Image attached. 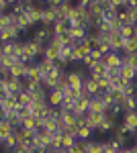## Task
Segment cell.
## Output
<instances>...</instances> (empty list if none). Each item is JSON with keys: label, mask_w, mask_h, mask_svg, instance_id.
<instances>
[{"label": "cell", "mask_w": 137, "mask_h": 153, "mask_svg": "<svg viewBox=\"0 0 137 153\" xmlns=\"http://www.w3.org/2000/svg\"><path fill=\"white\" fill-rule=\"evenodd\" d=\"M31 39H35L41 45H47V43L53 41V31H51V27H37L33 31V35H31Z\"/></svg>", "instance_id": "1"}, {"label": "cell", "mask_w": 137, "mask_h": 153, "mask_svg": "<svg viewBox=\"0 0 137 153\" xmlns=\"http://www.w3.org/2000/svg\"><path fill=\"white\" fill-rule=\"evenodd\" d=\"M88 106H90V96L82 92V96L76 100V102H74V106H72V112L80 118V117H84V114L88 112Z\"/></svg>", "instance_id": "2"}, {"label": "cell", "mask_w": 137, "mask_h": 153, "mask_svg": "<svg viewBox=\"0 0 137 153\" xmlns=\"http://www.w3.org/2000/svg\"><path fill=\"white\" fill-rule=\"evenodd\" d=\"M100 61L106 65V70H121V65H123V57H121L119 53H115V51L106 53Z\"/></svg>", "instance_id": "3"}, {"label": "cell", "mask_w": 137, "mask_h": 153, "mask_svg": "<svg viewBox=\"0 0 137 153\" xmlns=\"http://www.w3.org/2000/svg\"><path fill=\"white\" fill-rule=\"evenodd\" d=\"M117 21L121 27H135V14L129 8H123V10L117 12Z\"/></svg>", "instance_id": "4"}, {"label": "cell", "mask_w": 137, "mask_h": 153, "mask_svg": "<svg viewBox=\"0 0 137 153\" xmlns=\"http://www.w3.org/2000/svg\"><path fill=\"white\" fill-rule=\"evenodd\" d=\"M82 92L84 94H88L92 98V96H98L100 92H98V82L94 80V78H90V76H86L84 78V84H82Z\"/></svg>", "instance_id": "5"}, {"label": "cell", "mask_w": 137, "mask_h": 153, "mask_svg": "<svg viewBox=\"0 0 137 153\" xmlns=\"http://www.w3.org/2000/svg\"><path fill=\"white\" fill-rule=\"evenodd\" d=\"M59 49H61V45H59L57 41H51V43H47V45H45V51H43V59L55 61V59L59 57Z\"/></svg>", "instance_id": "6"}, {"label": "cell", "mask_w": 137, "mask_h": 153, "mask_svg": "<svg viewBox=\"0 0 137 153\" xmlns=\"http://www.w3.org/2000/svg\"><path fill=\"white\" fill-rule=\"evenodd\" d=\"M88 76L94 78V80L104 78V76H106V65H104L103 61H94V63L90 65V70H88Z\"/></svg>", "instance_id": "7"}, {"label": "cell", "mask_w": 137, "mask_h": 153, "mask_svg": "<svg viewBox=\"0 0 137 153\" xmlns=\"http://www.w3.org/2000/svg\"><path fill=\"white\" fill-rule=\"evenodd\" d=\"M55 23V12L51 10V8H43L41 10V19H39V27H51V25Z\"/></svg>", "instance_id": "8"}, {"label": "cell", "mask_w": 137, "mask_h": 153, "mask_svg": "<svg viewBox=\"0 0 137 153\" xmlns=\"http://www.w3.org/2000/svg\"><path fill=\"white\" fill-rule=\"evenodd\" d=\"M68 33H70V39L72 41H78L80 43V41H84L88 37V29L86 27H70Z\"/></svg>", "instance_id": "9"}, {"label": "cell", "mask_w": 137, "mask_h": 153, "mask_svg": "<svg viewBox=\"0 0 137 153\" xmlns=\"http://www.w3.org/2000/svg\"><path fill=\"white\" fill-rule=\"evenodd\" d=\"M35 65H37V70H39L41 78H43V76H47L49 71L55 68V61H49V59H43V57H41V59H37V61H35Z\"/></svg>", "instance_id": "10"}, {"label": "cell", "mask_w": 137, "mask_h": 153, "mask_svg": "<svg viewBox=\"0 0 137 153\" xmlns=\"http://www.w3.org/2000/svg\"><path fill=\"white\" fill-rule=\"evenodd\" d=\"M123 47H125V39L119 35V31H113V33H111V51L119 53Z\"/></svg>", "instance_id": "11"}, {"label": "cell", "mask_w": 137, "mask_h": 153, "mask_svg": "<svg viewBox=\"0 0 137 153\" xmlns=\"http://www.w3.org/2000/svg\"><path fill=\"white\" fill-rule=\"evenodd\" d=\"M25 70H27V63H23V61L16 59V63L8 70V76H10V78H16V80H21V78H25Z\"/></svg>", "instance_id": "12"}, {"label": "cell", "mask_w": 137, "mask_h": 153, "mask_svg": "<svg viewBox=\"0 0 137 153\" xmlns=\"http://www.w3.org/2000/svg\"><path fill=\"white\" fill-rule=\"evenodd\" d=\"M61 100H64V94H61L59 90H49V94H47V104L51 106V108H59Z\"/></svg>", "instance_id": "13"}, {"label": "cell", "mask_w": 137, "mask_h": 153, "mask_svg": "<svg viewBox=\"0 0 137 153\" xmlns=\"http://www.w3.org/2000/svg\"><path fill=\"white\" fill-rule=\"evenodd\" d=\"M119 78H123L125 82H135V80H137V70L129 68V65H121V70H119Z\"/></svg>", "instance_id": "14"}, {"label": "cell", "mask_w": 137, "mask_h": 153, "mask_svg": "<svg viewBox=\"0 0 137 153\" xmlns=\"http://www.w3.org/2000/svg\"><path fill=\"white\" fill-rule=\"evenodd\" d=\"M104 102L100 100V96H92L90 98V106H88V112H98V114H104Z\"/></svg>", "instance_id": "15"}, {"label": "cell", "mask_w": 137, "mask_h": 153, "mask_svg": "<svg viewBox=\"0 0 137 153\" xmlns=\"http://www.w3.org/2000/svg\"><path fill=\"white\" fill-rule=\"evenodd\" d=\"M0 106H2L4 112H16V110H19V102H16V98H12V96H6V98L0 102Z\"/></svg>", "instance_id": "16"}, {"label": "cell", "mask_w": 137, "mask_h": 153, "mask_svg": "<svg viewBox=\"0 0 137 153\" xmlns=\"http://www.w3.org/2000/svg\"><path fill=\"white\" fill-rule=\"evenodd\" d=\"M92 135H94V131L90 129V127H78V135H76V139L78 141H88V139H92Z\"/></svg>", "instance_id": "17"}, {"label": "cell", "mask_w": 137, "mask_h": 153, "mask_svg": "<svg viewBox=\"0 0 137 153\" xmlns=\"http://www.w3.org/2000/svg\"><path fill=\"white\" fill-rule=\"evenodd\" d=\"M12 133H14V129L10 127V123L8 120H0V141L6 139V137H10Z\"/></svg>", "instance_id": "18"}, {"label": "cell", "mask_w": 137, "mask_h": 153, "mask_svg": "<svg viewBox=\"0 0 137 153\" xmlns=\"http://www.w3.org/2000/svg\"><path fill=\"white\" fill-rule=\"evenodd\" d=\"M88 141H90V139H88ZM88 141H78V139H76V143L68 149V153H86V149H88Z\"/></svg>", "instance_id": "19"}, {"label": "cell", "mask_w": 137, "mask_h": 153, "mask_svg": "<svg viewBox=\"0 0 137 153\" xmlns=\"http://www.w3.org/2000/svg\"><path fill=\"white\" fill-rule=\"evenodd\" d=\"M16 102H19V106H31L33 104V96H31V92H21V94L16 96Z\"/></svg>", "instance_id": "20"}, {"label": "cell", "mask_w": 137, "mask_h": 153, "mask_svg": "<svg viewBox=\"0 0 137 153\" xmlns=\"http://www.w3.org/2000/svg\"><path fill=\"white\" fill-rule=\"evenodd\" d=\"M37 123H39V118H35L33 114H31L29 118L21 120V129H27V131H37Z\"/></svg>", "instance_id": "21"}, {"label": "cell", "mask_w": 137, "mask_h": 153, "mask_svg": "<svg viewBox=\"0 0 137 153\" xmlns=\"http://www.w3.org/2000/svg\"><path fill=\"white\" fill-rule=\"evenodd\" d=\"M103 143L98 141V139H90L88 141V149H86V153H103Z\"/></svg>", "instance_id": "22"}, {"label": "cell", "mask_w": 137, "mask_h": 153, "mask_svg": "<svg viewBox=\"0 0 137 153\" xmlns=\"http://www.w3.org/2000/svg\"><path fill=\"white\" fill-rule=\"evenodd\" d=\"M119 35L123 37V39H133V35H135V27H121L119 29Z\"/></svg>", "instance_id": "23"}, {"label": "cell", "mask_w": 137, "mask_h": 153, "mask_svg": "<svg viewBox=\"0 0 137 153\" xmlns=\"http://www.w3.org/2000/svg\"><path fill=\"white\" fill-rule=\"evenodd\" d=\"M123 65H129V68H133V70H137V53L125 55V57H123Z\"/></svg>", "instance_id": "24"}, {"label": "cell", "mask_w": 137, "mask_h": 153, "mask_svg": "<svg viewBox=\"0 0 137 153\" xmlns=\"http://www.w3.org/2000/svg\"><path fill=\"white\" fill-rule=\"evenodd\" d=\"M96 82H98V92H109V90L113 88V86H111V80H109V78H98Z\"/></svg>", "instance_id": "25"}, {"label": "cell", "mask_w": 137, "mask_h": 153, "mask_svg": "<svg viewBox=\"0 0 137 153\" xmlns=\"http://www.w3.org/2000/svg\"><path fill=\"white\" fill-rule=\"evenodd\" d=\"M76 143V137H70V135H61V145H64V149L68 151L70 147Z\"/></svg>", "instance_id": "26"}, {"label": "cell", "mask_w": 137, "mask_h": 153, "mask_svg": "<svg viewBox=\"0 0 137 153\" xmlns=\"http://www.w3.org/2000/svg\"><path fill=\"white\" fill-rule=\"evenodd\" d=\"M16 114H19V118H21V120H25V118L31 117V108H29V106H19Z\"/></svg>", "instance_id": "27"}, {"label": "cell", "mask_w": 137, "mask_h": 153, "mask_svg": "<svg viewBox=\"0 0 137 153\" xmlns=\"http://www.w3.org/2000/svg\"><path fill=\"white\" fill-rule=\"evenodd\" d=\"M90 57L94 59V61H100V59H103V53H100L98 49H92V51H90Z\"/></svg>", "instance_id": "28"}, {"label": "cell", "mask_w": 137, "mask_h": 153, "mask_svg": "<svg viewBox=\"0 0 137 153\" xmlns=\"http://www.w3.org/2000/svg\"><path fill=\"white\" fill-rule=\"evenodd\" d=\"M119 153H133V149H131V145H129V147H123Z\"/></svg>", "instance_id": "29"}, {"label": "cell", "mask_w": 137, "mask_h": 153, "mask_svg": "<svg viewBox=\"0 0 137 153\" xmlns=\"http://www.w3.org/2000/svg\"><path fill=\"white\" fill-rule=\"evenodd\" d=\"M103 153H119V151H117V149H113V147H109V149H104Z\"/></svg>", "instance_id": "30"}, {"label": "cell", "mask_w": 137, "mask_h": 153, "mask_svg": "<svg viewBox=\"0 0 137 153\" xmlns=\"http://www.w3.org/2000/svg\"><path fill=\"white\" fill-rule=\"evenodd\" d=\"M51 153H68V151H66V149H53Z\"/></svg>", "instance_id": "31"}, {"label": "cell", "mask_w": 137, "mask_h": 153, "mask_svg": "<svg viewBox=\"0 0 137 153\" xmlns=\"http://www.w3.org/2000/svg\"><path fill=\"white\" fill-rule=\"evenodd\" d=\"M0 120H4V110H2V106H0Z\"/></svg>", "instance_id": "32"}, {"label": "cell", "mask_w": 137, "mask_h": 153, "mask_svg": "<svg viewBox=\"0 0 137 153\" xmlns=\"http://www.w3.org/2000/svg\"><path fill=\"white\" fill-rule=\"evenodd\" d=\"M133 14H135V25H137V8H135V10H133Z\"/></svg>", "instance_id": "33"}, {"label": "cell", "mask_w": 137, "mask_h": 153, "mask_svg": "<svg viewBox=\"0 0 137 153\" xmlns=\"http://www.w3.org/2000/svg\"><path fill=\"white\" fill-rule=\"evenodd\" d=\"M133 139H135V145H137V133H135V137H133Z\"/></svg>", "instance_id": "34"}]
</instances>
